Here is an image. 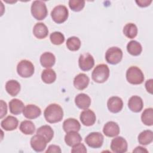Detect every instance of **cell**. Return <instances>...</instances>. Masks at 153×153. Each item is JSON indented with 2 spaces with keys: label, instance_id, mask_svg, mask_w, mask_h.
<instances>
[{
  "label": "cell",
  "instance_id": "cell-10",
  "mask_svg": "<svg viewBox=\"0 0 153 153\" xmlns=\"http://www.w3.org/2000/svg\"><path fill=\"white\" fill-rule=\"evenodd\" d=\"M127 142L126 140L121 136L113 139L111 143V149L115 153H124L127 151Z\"/></svg>",
  "mask_w": 153,
  "mask_h": 153
},
{
  "label": "cell",
  "instance_id": "cell-12",
  "mask_svg": "<svg viewBox=\"0 0 153 153\" xmlns=\"http://www.w3.org/2000/svg\"><path fill=\"white\" fill-rule=\"evenodd\" d=\"M107 106L110 112L112 113H118L123 109V100L118 96L111 97L107 102Z\"/></svg>",
  "mask_w": 153,
  "mask_h": 153
},
{
  "label": "cell",
  "instance_id": "cell-19",
  "mask_svg": "<svg viewBox=\"0 0 153 153\" xmlns=\"http://www.w3.org/2000/svg\"><path fill=\"white\" fill-rule=\"evenodd\" d=\"M18 124L17 118L11 115H8L1 123V127L6 131H12L16 129Z\"/></svg>",
  "mask_w": 153,
  "mask_h": 153
},
{
  "label": "cell",
  "instance_id": "cell-25",
  "mask_svg": "<svg viewBox=\"0 0 153 153\" xmlns=\"http://www.w3.org/2000/svg\"><path fill=\"white\" fill-rule=\"evenodd\" d=\"M81 140L82 137L77 131L68 132L65 136V141L69 146H73L79 143Z\"/></svg>",
  "mask_w": 153,
  "mask_h": 153
},
{
  "label": "cell",
  "instance_id": "cell-18",
  "mask_svg": "<svg viewBox=\"0 0 153 153\" xmlns=\"http://www.w3.org/2000/svg\"><path fill=\"white\" fill-rule=\"evenodd\" d=\"M75 103L79 109H86L91 105V99L85 93H79L75 97Z\"/></svg>",
  "mask_w": 153,
  "mask_h": 153
},
{
  "label": "cell",
  "instance_id": "cell-7",
  "mask_svg": "<svg viewBox=\"0 0 153 153\" xmlns=\"http://www.w3.org/2000/svg\"><path fill=\"white\" fill-rule=\"evenodd\" d=\"M123 58V51L117 47H112L108 48L105 53L106 62L111 65H116L121 62Z\"/></svg>",
  "mask_w": 153,
  "mask_h": 153
},
{
  "label": "cell",
  "instance_id": "cell-17",
  "mask_svg": "<svg viewBox=\"0 0 153 153\" xmlns=\"http://www.w3.org/2000/svg\"><path fill=\"white\" fill-rule=\"evenodd\" d=\"M128 108L133 112H139L143 107V102L142 98L138 96H131L128 102Z\"/></svg>",
  "mask_w": 153,
  "mask_h": 153
},
{
  "label": "cell",
  "instance_id": "cell-30",
  "mask_svg": "<svg viewBox=\"0 0 153 153\" xmlns=\"http://www.w3.org/2000/svg\"><path fill=\"white\" fill-rule=\"evenodd\" d=\"M19 129L25 134H32L35 132V126L31 121L25 120L20 123Z\"/></svg>",
  "mask_w": 153,
  "mask_h": 153
},
{
  "label": "cell",
  "instance_id": "cell-16",
  "mask_svg": "<svg viewBox=\"0 0 153 153\" xmlns=\"http://www.w3.org/2000/svg\"><path fill=\"white\" fill-rule=\"evenodd\" d=\"M90 79L88 76L83 73L78 74L74 79V87L79 90H82L87 87L89 84Z\"/></svg>",
  "mask_w": 153,
  "mask_h": 153
},
{
  "label": "cell",
  "instance_id": "cell-9",
  "mask_svg": "<svg viewBox=\"0 0 153 153\" xmlns=\"http://www.w3.org/2000/svg\"><path fill=\"white\" fill-rule=\"evenodd\" d=\"M78 65L79 68L83 71L90 70L94 65L93 57L88 53L81 54L78 59Z\"/></svg>",
  "mask_w": 153,
  "mask_h": 153
},
{
  "label": "cell",
  "instance_id": "cell-24",
  "mask_svg": "<svg viewBox=\"0 0 153 153\" xmlns=\"http://www.w3.org/2000/svg\"><path fill=\"white\" fill-rule=\"evenodd\" d=\"M5 90L11 96H16L20 90V84L16 80H9L5 84Z\"/></svg>",
  "mask_w": 153,
  "mask_h": 153
},
{
  "label": "cell",
  "instance_id": "cell-34",
  "mask_svg": "<svg viewBox=\"0 0 153 153\" xmlns=\"http://www.w3.org/2000/svg\"><path fill=\"white\" fill-rule=\"evenodd\" d=\"M50 39L52 44L54 45H60L65 41V36L60 32H54L50 35Z\"/></svg>",
  "mask_w": 153,
  "mask_h": 153
},
{
  "label": "cell",
  "instance_id": "cell-20",
  "mask_svg": "<svg viewBox=\"0 0 153 153\" xmlns=\"http://www.w3.org/2000/svg\"><path fill=\"white\" fill-rule=\"evenodd\" d=\"M63 128L66 133L70 131H78L81 128V125L77 120L69 118L64 121Z\"/></svg>",
  "mask_w": 153,
  "mask_h": 153
},
{
  "label": "cell",
  "instance_id": "cell-15",
  "mask_svg": "<svg viewBox=\"0 0 153 153\" xmlns=\"http://www.w3.org/2000/svg\"><path fill=\"white\" fill-rule=\"evenodd\" d=\"M23 115L27 119H35L38 118L41 114V109L32 104L27 105L23 111Z\"/></svg>",
  "mask_w": 153,
  "mask_h": 153
},
{
  "label": "cell",
  "instance_id": "cell-28",
  "mask_svg": "<svg viewBox=\"0 0 153 153\" xmlns=\"http://www.w3.org/2000/svg\"><path fill=\"white\" fill-rule=\"evenodd\" d=\"M153 140V132L150 130L142 131L138 136V142L143 145H147Z\"/></svg>",
  "mask_w": 153,
  "mask_h": 153
},
{
  "label": "cell",
  "instance_id": "cell-6",
  "mask_svg": "<svg viewBox=\"0 0 153 153\" xmlns=\"http://www.w3.org/2000/svg\"><path fill=\"white\" fill-rule=\"evenodd\" d=\"M35 68L32 63L27 60H21L17 66V74L23 78L30 77L34 73Z\"/></svg>",
  "mask_w": 153,
  "mask_h": 153
},
{
  "label": "cell",
  "instance_id": "cell-2",
  "mask_svg": "<svg viewBox=\"0 0 153 153\" xmlns=\"http://www.w3.org/2000/svg\"><path fill=\"white\" fill-rule=\"evenodd\" d=\"M109 69L105 64L97 65L91 74L93 80L97 83L105 82L109 78Z\"/></svg>",
  "mask_w": 153,
  "mask_h": 153
},
{
  "label": "cell",
  "instance_id": "cell-22",
  "mask_svg": "<svg viewBox=\"0 0 153 153\" xmlns=\"http://www.w3.org/2000/svg\"><path fill=\"white\" fill-rule=\"evenodd\" d=\"M56 62L55 56L50 52H45L40 57L41 65L46 68L52 67Z\"/></svg>",
  "mask_w": 153,
  "mask_h": 153
},
{
  "label": "cell",
  "instance_id": "cell-14",
  "mask_svg": "<svg viewBox=\"0 0 153 153\" xmlns=\"http://www.w3.org/2000/svg\"><path fill=\"white\" fill-rule=\"evenodd\" d=\"M103 132L108 137H115L120 133V127L118 124L114 121H109L106 123L103 128Z\"/></svg>",
  "mask_w": 153,
  "mask_h": 153
},
{
  "label": "cell",
  "instance_id": "cell-31",
  "mask_svg": "<svg viewBox=\"0 0 153 153\" xmlns=\"http://www.w3.org/2000/svg\"><path fill=\"white\" fill-rule=\"evenodd\" d=\"M123 33L128 38H134L137 34V27L136 25L133 23L126 24L123 28Z\"/></svg>",
  "mask_w": 153,
  "mask_h": 153
},
{
  "label": "cell",
  "instance_id": "cell-13",
  "mask_svg": "<svg viewBox=\"0 0 153 153\" xmlns=\"http://www.w3.org/2000/svg\"><path fill=\"white\" fill-rule=\"evenodd\" d=\"M82 124L85 126H91L93 125L96 120V117L94 112L88 109H86L81 112L79 117Z\"/></svg>",
  "mask_w": 153,
  "mask_h": 153
},
{
  "label": "cell",
  "instance_id": "cell-11",
  "mask_svg": "<svg viewBox=\"0 0 153 153\" xmlns=\"http://www.w3.org/2000/svg\"><path fill=\"white\" fill-rule=\"evenodd\" d=\"M30 143L31 147L34 151L36 152H42L45 149L48 142L42 136L36 134L32 137Z\"/></svg>",
  "mask_w": 153,
  "mask_h": 153
},
{
  "label": "cell",
  "instance_id": "cell-3",
  "mask_svg": "<svg viewBox=\"0 0 153 153\" xmlns=\"http://www.w3.org/2000/svg\"><path fill=\"white\" fill-rule=\"evenodd\" d=\"M126 79L127 81L134 85L140 84L144 81V75L142 71L137 66H130L126 71Z\"/></svg>",
  "mask_w": 153,
  "mask_h": 153
},
{
  "label": "cell",
  "instance_id": "cell-32",
  "mask_svg": "<svg viewBox=\"0 0 153 153\" xmlns=\"http://www.w3.org/2000/svg\"><path fill=\"white\" fill-rule=\"evenodd\" d=\"M141 120L142 123L148 126L153 124V109L149 108L145 109L141 115Z\"/></svg>",
  "mask_w": 153,
  "mask_h": 153
},
{
  "label": "cell",
  "instance_id": "cell-27",
  "mask_svg": "<svg viewBox=\"0 0 153 153\" xmlns=\"http://www.w3.org/2000/svg\"><path fill=\"white\" fill-rule=\"evenodd\" d=\"M127 50L132 56H139L142 51L141 44L134 40L130 41L127 45Z\"/></svg>",
  "mask_w": 153,
  "mask_h": 153
},
{
  "label": "cell",
  "instance_id": "cell-23",
  "mask_svg": "<svg viewBox=\"0 0 153 153\" xmlns=\"http://www.w3.org/2000/svg\"><path fill=\"white\" fill-rule=\"evenodd\" d=\"M24 108V103L18 99H13L9 102L10 111L14 115L20 114L23 111Z\"/></svg>",
  "mask_w": 153,
  "mask_h": 153
},
{
  "label": "cell",
  "instance_id": "cell-4",
  "mask_svg": "<svg viewBox=\"0 0 153 153\" xmlns=\"http://www.w3.org/2000/svg\"><path fill=\"white\" fill-rule=\"evenodd\" d=\"M32 16L38 20L44 19L48 14L45 4L41 1H35L32 2L30 8Z\"/></svg>",
  "mask_w": 153,
  "mask_h": 153
},
{
  "label": "cell",
  "instance_id": "cell-39",
  "mask_svg": "<svg viewBox=\"0 0 153 153\" xmlns=\"http://www.w3.org/2000/svg\"><path fill=\"white\" fill-rule=\"evenodd\" d=\"M152 2V0H141V1H136V3L138 6L140 7H146L149 6Z\"/></svg>",
  "mask_w": 153,
  "mask_h": 153
},
{
  "label": "cell",
  "instance_id": "cell-8",
  "mask_svg": "<svg viewBox=\"0 0 153 153\" xmlns=\"http://www.w3.org/2000/svg\"><path fill=\"white\" fill-rule=\"evenodd\" d=\"M104 137L99 132H91L89 133L85 139L87 145L93 148H100L103 143Z\"/></svg>",
  "mask_w": 153,
  "mask_h": 153
},
{
  "label": "cell",
  "instance_id": "cell-33",
  "mask_svg": "<svg viewBox=\"0 0 153 153\" xmlns=\"http://www.w3.org/2000/svg\"><path fill=\"white\" fill-rule=\"evenodd\" d=\"M66 45L69 50L72 51H77L81 47V41L76 36H71L68 38Z\"/></svg>",
  "mask_w": 153,
  "mask_h": 153
},
{
  "label": "cell",
  "instance_id": "cell-37",
  "mask_svg": "<svg viewBox=\"0 0 153 153\" xmlns=\"http://www.w3.org/2000/svg\"><path fill=\"white\" fill-rule=\"evenodd\" d=\"M47 152H56V153H60L62 152L61 149L59 146L55 145H50L47 149L45 151Z\"/></svg>",
  "mask_w": 153,
  "mask_h": 153
},
{
  "label": "cell",
  "instance_id": "cell-41",
  "mask_svg": "<svg viewBox=\"0 0 153 153\" xmlns=\"http://www.w3.org/2000/svg\"><path fill=\"white\" fill-rule=\"evenodd\" d=\"M148 150H146L145 148L142 146H137L133 151V152H148Z\"/></svg>",
  "mask_w": 153,
  "mask_h": 153
},
{
  "label": "cell",
  "instance_id": "cell-38",
  "mask_svg": "<svg viewBox=\"0 0 153 153\" xmlns=\"http://www.w3.org/2000/svg\"><path fill=\"white\" fill-rule=\"evenodd\" d=\"M7 112V106L6 102L4 100H1V116L0 118H2Z\"/></svg>",
  "mask_w": 153,
  "mask_h": 153
},
{
  "label": "cell",
  "instance_id": "cell-1",
  "mask_svg": "<svg viewBox=\"0 0 153 153\" xmlns=\"http://www.w3.org/2000/svg\"><path fill=\"white\" fill-rule=\"evenodd\" d=\"M44 115L46 121L49 123H56L62 120L63 111L59 105L51 103L44 110Z\"/></svg>",
  "mask_w": 153,
  "mask_h": 153
},
{
  "label": "cell",
  "instance_id": "cell-35",
  "mask_svg": "<svg viewBox=\"0 0 153 153\" xmlns=\"http://www.w3.org/2000/svg\"><path fill=\"white\" fill-rule=\"evenodd\" d=\"M69 6L72 11L78 12L84 7L85 1L83 0H70L69 1Z\"/></svg>",
  "mask_w": 153,
  "mask_h": 153
},
{
  "label": "cell",
  "instance_id": "cell-29",
  "mask_svg": "<svg viewBox=\"0 0 153 153\" xmlns=\"http://www.w3.org/2000/svg\"><path fill=\"white\" fill-rule=\"evenodd\" d=\"M41 79L46 84H51L56 79V74L54 70L47 68L42 71Z\"/></svg>",
  "mask_w": 153,
  "mask_h": 153
},
{
  "label": "cell",
  "instance_id": "cell-21",
  "mask_svg": "<svg viewBox=\"0 0 153 153\" xmlns=\"http://www.w3.org/2000/svg\"><path fill=\"white\" fill-rule=\"evenodd\" d=\"M33 33L36 38L44 39L47 36L48 29L43 23H37L33 26Z\"/></svg>",
  "mask_w": 153,
  "mask_h": 153
},
{
  "label": "cell",
  "instance_id": "cell-5",
  "mask_svg": "<svg viewBox=\"0 0 153 153\" xmlns=\"http://www.w3.org/2000/svg\"><path fill=\"white\" fill-rule=\"evenodd\" d=\"M51 16L53 21L56 23H62L68 19L69 11L66 6L59 5L53 9L51 12Z\"/></svg>",
  "mask_w": 153,
  "mask_h": 153
},
{
  "label": "cell",
  "instance_id": "cell-36",
  "mask_svg": "<svg viewBox=\"0 0 153 153\" xmlns=\"http://www.w3.org/2000/svg\"><path fill=\"white\" fill-rule=\"evenodd\" d=\"M87 149L85 145L83 143H81L80 142L74 145L71 149V152L74 153L79 152V153H85L87 152Z\"/></svg>",
  "mask_w": 153,
  "mask_h": 153
},
{
  "label": "cell",
  "instance_id": "cell-40",
  "mask_svg": "<svg viewBox=\"0 0 153 153\" xmlns=\"http://www.w3.org/2000/svg\"><path fill=\"white\" fill-rule=\"evenodd\" d=\"M152 83H153L152 79H149L147 80L145 82V88L147 91L151 94H152Z\"/></svg>",
  "mask_w": 153,
  "mask_h": 153
},
{
  "label": "cell",
  "instance_id": "cell-26",
  "mask_svg": "<svg viewBox=\"0 0 153 153\" xmlns=\"http://www.w3.org/2000/svg\"><path fill=\"white\" fill-rule=\"evenodd\" d=\"M36 134L42 136L49 142L54 136V131L52 128L48 125H44L39 127L36 130Z\"/></svg>",
  "mask_w": 153,
  "mask_h": 153
}]
</instances>
